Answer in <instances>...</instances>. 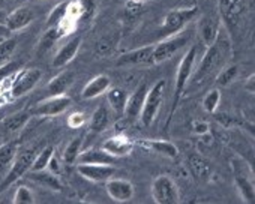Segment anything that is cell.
Listing matches in <instances>:
<instances>
[{
  "mask_svg": "<svg viewBox=\"0 0 255 204\" xmlns=\"http://www.w3.org/2000/svg\"><path fill=\"white\" fill-rule=\"evenodd\" d=\"M6 17H8V14L3 9H0V24H5L6 23Z\"/></svg>",
  "mask_w": 255,
  "mask_h": 204,
  "instance_id": "46",
  "label": "cell"
},
{
  "mask_svg": "<svg viewBox=\"0 0 255 204\" xmlns=\"http://www.w3.org/2000/svg\"><path fill=\"white\" fill-rule=\"evenodd\" d=\"M69 3H71V0H66V2H60L59 5H56V8H53V11L47 17V29L57 26L68 17Z\"/></svg>",
  "mask_w": 255,
  "mask_h": 204,
  "instance_id": "30",
  "label": "cell"
},
{
  "mask_svg": "<svg viewBox=\"0 0 255 204\" xmlns=\"http://www.w3.org/2000/svg\"><path fill=\"white\" fill-rule=\"evenodd\" d=\"M147 2H143V0H128L126 2V14L129 17H137L140 15L146 8Z\"/></svg>",
  "mask_w": 255,
  "mask_h": 204,
  "instance_id": "38",
  "label": "cell"
},
{
  "mask_svg": "<svg viewBox=\"0 0 255 204\" xmlns=\"http://www.w3.org/2000/svg\"><path fill=\"white\" fill-rule=\"evenodd\" d=\"M74 80V72L72 71H63L60 74H57L47 86V92L53 95H62L68 90V87L72 84Z\"/></svg>",
  "mask_w": 255,
  "mask_h": 204,
  "instance_id": "26",
  "label": "cell"
},
{
  "mask_svg": "<svg viewBox=\"0 0 255 204\" xmlns=\"http://www.w3.org/2000/svg\"><path fill=\"white\" fill-rule=\"evenodd\" d=\"M230 54H231V42L228 39L227 30L222 29V30H219L213 44H210L207 47L200 65L197 66V71L192 72V77L189 80L191 84L200 86L206 80L216 75L227 65Z\"/></svg>",
  "mask_w": 255,
  "mask_h": 204,
  "instance_id": "1",
  "label": "cell"
},
{
  "mask_svg": "<svg viewBox=\"0 0 255 204\" xmlns=\"http://www.w3.org/2000/svg\"><path fill=\"white\" fill-rule=\"evenodd\" d=\"M126 98H128L126 92L123 89H120V87H110L107 90V99L110 102V107L117 114H123L125 104H126Z\"/></svg>",
  "mask_w": 255,
  "mask_h": 204,
  "instance_id": "28",
  "label": "cell"
},
{
  "mask_svg": "<svg viewBox=\"0 0 255 204\" xmlns=\"http://www.w3.org/2000/svg\"><path fill=\"white\" fill-rule=\"evenodd\" d=\"M165 86H167V81L159 80L147 90L146 98H144V104H143V108H141V113L138 117L143 126H150L152 122L155 120V117L161 108L162 101H164Z\"/></svg>",
  "mask_w": 255,
  "mask_h": 204,
  "instance_id": "6",
  "label": "cell"
},
{
  "mask_svg": "<svg viewBox=\"0 0 255 204\" xmlns=\"http://www.w3.org/2000/svg\"><path fill=\"white\" fill-rule=\"evenodd\" d=\"M35 155H36V152L33 149H27L24 152H20L14 158L11 167L8 168V171L5 174V177L2 179V182H0V192L5 191L6 188H9L11 185H14L18 179L26 176L27 171H30Z\"/></svg>",
  "mask_w": 255,
  "mask_h": 204,
  "instance_id": "7",
  "label": "cell"
},
{
  "mask_svg": "<svg viewBox=\"0 0 255 204\" xmlns=\"http://www.w3.org/2000/svg\"><path fill=\"white\" fill-rule=\"evenodd\" d=\"M197 53H198V48L195 45L189 47V50L185 53V56L182 57V60L179 63V68H177V72H176V81H174V101H173L174 105H173L171 113L177 108L179 101H180L186 86L189 84V80H191L194 68H195Z\"/></svg>",
  "mask_w": 255,
  "mask_h": 204,
  "instance_id": "4",
  "label": "cell"
},
{
  "mask_svg": "<svg viewBox=\"0 0 255 204\" xmlns=\"http://www.w3.org/2000/svg\"><path fill=\"white\" fill-rule=\"evenodd\" d=\"M192 128H194V132H195L197 135L210 132V126H209L207 122H195V123L192 125Z\"/></svg>",
  "mask_w": 255,
  "mask_h": 204,
  "instance_id": "42",
  "label": "cell"
},
{
  "mask_svg": "<svg viewBox=\"0 0 255 204\" xmlns=\"http://www.w3.org/2000/svg\"><path fill=\"white\" fill-rule=\"evenodd\" d=\"M197 30H198L201 42L209 47L210 44H213V41L216 39V36L221 30V21L213 17H209V15L201 17L198 21Z\"/></svg>",
  "mask_w": 255,
  "mask_h": 204,
  "instance_id": "20",
  "label": "cell"
},
{
  "mask_svg": "<svg viewBox=\"0 0 255 204\" xmlns=\"http://www.w3.org/2000/svg\"><path fill=\"white\" fill-rule=\"evenodd\" d=\"M147 90H149L147 86L141 84L131 96L126 98V104H125L123 114L129 120H135V119L140 117V113H141V108H143V104H144V98H146Z\"/></svg>",
  "mask_w": 255,
  "mask_h": 204,
  "instance_id": "18",
  "label": "cell"
},
{
  "mask_svg": "<svg viewBox=\"0 0 255 204\" xmlns=\"http://www.w3.org/2000/svg\"><path fill=\"white\" fill-rule=\"evenodd\" d=\"M110 87H111L110 77L107 74H99L84 86V89L81 92V98L83 99H95V98L107 93V90Z\"/></svg>",
  "mask_w": 255,
  "mask_h": 204,
  "instance_id": "21",
  "label": "cell"
},
{
  "mask_svg": "<svg viewBox=\"0 0 255 204\" xmlns=\"http://www.w3.org/2000/svg\"><path fill=\"white\" fill-rule=\"evenodd\" d=\"M18 147H20L18 141H8L0 146V182L5 177L14 158L17 156Z\"/></svg>",
  "mask_w": 255,
  "mask_h": 204,
  "instance_id": "25",
  "label": "cell"
},
{
  "mask_svg": "<svg viewBox=\"0 0 255 204\" xmlns=\"http://www.w3.org/2000/svg\"><path fill=\"white\" fill-rule=\"evenodd\" d=\"M80 47H81V36H74V38H71V39H69L65 45H62V47L59 48V51L56 53V56H54V59H53V62H51L53 68H65L66 65H69V63L75 59V56H77Z\"/></svg>",
  "mask_w": 255,
  "mask_h": 204,
  "instance_id": "17",
  "label": "cell"
},
{
  "mask_svg": "<svg viewBox=\"0 0 255 204\" xmlns=\"http://www.w3.org/2000/svg\"><path fill=\"white\" fill-rule=\"evenodd\" d=\"M62 36H63V33L59 30V27H56V26H54V27H48V29L45 30L44 36H42L41 41H39L38 53L42 54V53L48 51V50L54 45V42H57Z\"/></svg>",
  "mask_w": 255,
  "mask_h": 204,
  "instance_id": "31",
  "label": "cell"
},
{
  "mask_svg": "<svg viewBox=\"0 0 255 204\" xmlns=\"http://www.w3.org/2000/svg\"><path fill=\"white\" fill-rule=\"evenodd\" d=\"M135 146H140L146 150H152L161 156L170 158V159H176L179 156V149L176 144H173L171 141H165V140H138L135 141Z\"/></svg>",
  "mask_w": 255,
  "mask_h": 204,
  "instance_id": "19",
  "label": "cell"
},
{
  "mask_svg": "<svg viewBox=\"0 0 255 204\" xmlns=\"http://www.w3.org/2000/svg\"><path fill=\"white\" fill-rule=\"evenodd\" d=\"M108 125H110V111L105 105H101L93 111V114L90 117L89 128L92 132L99 134V132L105 131Z\"/></svg>",
  "mask_w": 255,
  "mask_h": 204,
  "instance_id": "27",
  "label": "cell"
},
{
  "mask_svg": "<svg viewBox=\"0 0 255 204\" xmlns=\"http://www.w3.org/2000/svg\"><path fill=\"white\" fill-rule=\"evenodd\" d=\"M231 170L234 176V185L245 203L255 201V185H254V173L246 161L242 158L231 159Z\"/></svg>",
  "mask_w": 255,
  "mask_h": 204,
  "instance_id": "3",
  "label": "cell"
},
{
  "mask_svg": "<svg viewBox=\"0 0 255 204\" xmlns=\"http://www.w3.org/2000/svg\"><path fill=\"white\" fill-rule=\"evenodd\" d=\"M35 18H36V14H35V11L32 8L21 6V8H17L15 11H12L11 14H8L5 26L8 27V30L11 33L12 32H20L24 27H27Z\"/></svg>",
  "mask_w": 255,
  "mask_h": 204,
  "instance_id": "16",
  "label": "cell"
},
{
  "mask_svg": "<svg viewBox=\"0 0 255 204\" xmlns=\"http://www.w3.org/2000/svg\"><path fill=\"white\" fill-rule=\"evenodd\" d=\"M245 90H248L249 93H254L255 92V80H254V75H251L248 78V81L245 83Z\"/></svg>",
  "mask_w": 255,
  "mask_h": 204,
  "instance_id": "44",
  "label": "cell"
},
{
  "mask_svg": "<svg viewBox=\"0 0 255 204\" xmlns=\"http://www.w3.org/2000/svg\"><path fill=\"white\" fill-rule=\"evenodd\" d=\"M152 198L156 204H176L179 203V188L168 174H161L152 182Z\"/></svg>",
  "mask_w": 255,
  "mask_h": 204,
  "instance_id": "8",
  "label": "cell"
},
{
  "mask_svg": "<svg viewBox=\"0 0 255 204\" xmlns=\"http://www.w3.org/2000/svg\"><path fill=\"white\" fill-rule=\"evenodd\" d=\"M237 75H239V66L237 65H225L216 74V86L218 87H227L237 78Z\"/></svg>",
  "mask_w": 255,
  "mask_h": 204,
  "instance_id": "32",
  "label": "cell"
},
{
  "mask_svg": "<svg viewBox=\"0 0 255 204\" xmlns=\"http://www.w3.org/2000/svg\"><path fill=\"white\" fill-rule=\"evenodd\" d=\"M215 114V119L224 126V128H231L234 123H236V120L233 119V116H228V114H216V113H213Z\"/></svg>",
  "mask_w": 255,
  "mask_h": 204,
  "instance_id": "41",
  "label": "cell"
},
{
  "mask_svg": "<svg viewBox=\"0 0 255 204\" xmlns=\"http://www.w3.org/2000/svg\"><path fill=\"white\" fill-rule=\"evenodd\" d=\"M117 158L111 156L110 153H107L102 147L101 149H87V150H81L77 162L78 164H108L113 165L116 164Z\"/></svg>",
  "mask_w": 255,
  "mask_h": 204,
  "instance_id": "23",
  "label": "cell"
},
{
  "mask_svg": "<svg viewBox=\"0 0 255 204\" xmlns=\"http://www.w3.org/2000/svg\"><path fill=\"white\" fill-rule=\"evenodd\" d=\"M71 105H72V99L68 95L65 93L53 95L48 99L39 102V105L33 110V114L42 117H56L63 114Z\"/></svg>",
  "mask_w": 255,
  "mask_h": 204,
  "instance_id": "11",
  "label": "cell"
},
{
  "mask_svg": "<svg viewBox=\"0 0 255 204\" xmlns=\"http://www.w3.org/2000/svg\"><path fill=\"white\" fill-rule=\"evenodd\" d=\"M53 156H54V149L51 146L44 147L39 153L35 155L33 162H32V167H30V171H42V170H47L48 162H50V159Z\"/></svg>",
  "mask_w": 255,
  "mask_h": 204,
  "instance_id": "33",
  "label": "cell"
},
{
  "mask_svg": "<svg viewBox=\"0 0 255 204\" xmlns=\"http://www.w3.org/2000/svg\"><path fill=\"white\" fill-rule=\"evenodd\" d=\"M134 147H135V141H132L131 138H128L125 135H114V137L107 138L102 143V149L117 159L129 155Z\"/></svg>",
  "mask_w": 255,
  "mask_h": 204,
  "instance_id": "15",
  "label": "cell"
},
{
  "mask_svg": "<svg viewBox=\"0 0 255 204\" xmlns=\"http://www.w3.org/2000/svg\"><path fill=\"white\" fill-rule=\"evenodd\" d=\"M14 204H33L35 203V195L30 188L27 186H18L15 194H14Z\"/></svg>",
  "mask_w": 255,
  "mask_h": 204,
  "instance_id": "37",
  "label": "cell"
},
{
  "mask_svg": "<svg viewBox=\"0 0 255 204\" xmlns=\"http://www.w3.org/2000/svg\"><path fill=\"white\" fill-rule=\"evenodd\" d=\"M30 116H32V113L27 110L9 114L5 119L0 120V131H2L3 134H14L17 131H20L29 122Z\"/></svg>",
  "mask_w": 255,
  "mask_h": 204,
  "instance_id": "22",
  "label": "cell"
},
{
  "mask_svg": "<svg viewBox=\"0 0 255 204\" xmlns=\"http://www.w3.org/2000/svg\"><path fill=\"white\" fill-rule=\"evenodd\" d=\"M105 189H107L108 197L117 203H126V201L132 200V197H134V186L126 179L111 177L105 182Z\"/></svg>",
  "mask_w": 255,
  "mask_h": 204,
  "instance_id": "14",
  "label": "cell"
},
{
  "mask_svg": "<svg viewBox=\"0 0 255 204\" xmlns=\"http://www.w3.org/2000/svg\"><path fill=\"white\" fill-rule=\"evenodd\" d=\"M186 42H188V36H183L180 33L164 38L161 42L153 45V65H159L170 60L186 45Z\"/></svg>",
  "mask_w": 255,
  "mask_h": 204,
  "instance_id": "9",
  "label": "cell"
},
{
  "mask_svg": "<svg viewBox=\"0 0 255 204\" xmlns=\"http://www.w3.org/2000/svg\"><path fill=\"white\" fill-rule=\"evenodd\" d=\"M42 72L36 68H26L21 71H15V78L11 84V96L21 98L29 93L41 80Z\"/></svg>",
  "mask_w": 255,
  "mask_h": 204,
  "instance_id": "10",
  "label": "cell"
},
{
  "mask_svg": "<svg viewBox=\"0 0 255 204\" xmlns=\"http://www.w3.org/2000/svg\"><path fill=\"white\" fill-rule=\"evenodd\" d=\"M53 174H59V171H60V168H59V164H57V159L53 156L51 159H50V162H48V167H47Z\"/></svg>",
  "mask_w": 255,
  "mask_h": 204,
  "instance_id": "43",
  "label": "cell"
},
{
  "mask_svg": "<svg viewBox=\"0 0 255 204\" xmlns=\"http://www.w3.org/2000/svg\"><path fill=\"white\" fill-rule=\"evenodd\" d=\"M117 66H150L153 65V45H146L123 53L116 60Z\"/></svg>",
  "mask_w": 255,
  "mask_h": 204,
  "instance_id": "12",
  "label": "cell"
},
{
  "mask_svg": "<svg viewBox=\"0 0 255 204\" xmlns=\"http://www.w3.org/2000/svg\"><path fill=\"white\" fill-rule=\"evenodd\" d=\"M198 14L197 6H188V8H176L165 14L162 26L159 29L161 39L173 36L180 33Z\"/></svg>",
  "mask_w": 255,
  "mask_h": 204,
  "instance_id": "2",
  "label": "cell"
},
{
  "mask_svg": "<svg viewBox=\"0 0 255 204\" xmlns=\"http://www.w3.org/2000/svg\"><path fill=\"white\" fill-rule=\"evenodd\" d=\"M18 66H20L18 62H8L6 65H3L2 68H0V81L5 80V78H9L12 74H15Z\"/></svg>",
  "mask_w": 255,
  "mask_h": 204,
  "instance_id": "40",
  "label": "cell"
},
{
  "mask_svg": "<svg viewBox=\"0 0 255 204\" xmlns=\"http://www.w3.org/2000/svg\"><path fill=\"white\" fill-rule=\"evenodd\" d=\"M17 48V39L15 38H5L0 42V68L11 62V57Z\"/></svg>",
  "mask_w": 255,
  "mask_h": 204,
  "instance_id": "35",
  "label": "cell"
},
{
  "mask_svg": "<svg viewBox=\"0 0 255 204\" xmlns=\"http://www.w3.org/2000/svg\"><path fill=\"white\" fill-rule=\"evenodd\" d=\"M81 147H83V138L81 137H75L69 141V144L65 147L63 150V161L66 164H74L77 162V158L81 152Z\"/></svg>",
  "mask_w": 255,
  "mask_h": 204,
  "instance_id": "34",
  "label": "cell"
},
{
  "mask_svg": "<svg viewBox=\"0 0 255 204\" xmlns=\"http://www.w3.org/2000/svg\"><path fill=\"white\" fill-rule=\"evenodd\" d=\"M143 2H150V0H143Z\"/></svg>",
  "mask_w": 255,
  "mask_h": 204,
  "instance_id": "47",
  "label": "cell"
},
{
  "mask_svg": "<svg viewBox=\"0 0 255 204\" xmlns=\"http://www.w3.org/2000/svg\"><path fill=\"white\" fill-rule=\"evenodd\" d=\"M77 171L80 176L84 179L95 182V183H102L111 179L116 173L113 165L108 164H78Z\"/></svg>",
  "mask_w": 255,
  "mask_h": 204,
  "instance_id": "13",
  "label": "cell"
},
{
  "mask_svg": "<svg viewBox=\"0 0 255 204\" xmlns=\"http://www.w3.org/2000/svg\"><path fill=\"white\" fill-rule=\"evenodd\" d=\"M218 8L224 29L233 33L246 15L248 0H218Z\"/></svg>",
  "mask_w": 255,
  "mask_h": 204,
  "instance_id": "5",
  "label": "cell"
},
{
  "mask_svg": "<svg viewBox=\"0 0 255 204\" xmlns=\"http://www.w3.org/2000/svg\"><path fill=\"white\" fill-rule=\"evenodd\" d=\"M219 102H221V92L218 89H213V90H210L204 96V99H203V108L207 113L213 114V113H216V110L219 107Z\"/></svg>",
  "mask_w": 255,
  "mask_h": 204,
  "instance_id": "36",
  "label": "cell"
},
{
  "mask_svg": "<svg viewBox=\"0 0 255 204\" xmlns=\"http://www.w3.org/2000/svg\"><path fill=\"white\" fill-rule=\"evenodd\" d=\"M84 123H86V116H84L83 113H80V111H75V113H72V114L68 117V125H69V128H72V129L81 128Z\"/></svg>",
  "mask_w": 255,
  "mask_h": 204,
  "instance_id": "39",
  "label": "cell"
},
{
  "mask_svg": "<svg viewBox=\"0 0 255 204\" xmlns=\"http://www.w3.org/2000/svg\"><path fill=\"white\" fill-rule=\"evenodd\" d=\"M188 164H189V170L192 171V174L198 179H203L209 176L210 173V162L198 153H192L188 158Z\"/></svg>",
  "mask_w": 255,
  "mask_h": 204,
  "instance_id": "29",
  "label": "cell"
},
{
  "mask_svg": "<svg viewBox=\"0 0 255 204\" xmlns=\"http://www.w3.org/2000/svg\"><path fill=\"white\" fill-rule=\"evenodd\" d=\"M27 179L33 180L35 183L47 188V189H51V191H57L60 192L62 191V183L57 177V174H53L51 171L47 173V170H42V171H27L26 173Z\"/></svg>",
  "mask_w": 255,
  "mask_h": 204,
  "instance_id": "24",
  "label": "cell"
},
{
  "mask_svg": "<svg viewBox=\"0 0 255 204\" xmlns=\"http://www.w3.org/2000/svg\"><path fill=\"white\" fill-rule=\"evenodd\" d=\"M11 32L8 30V27L5 26V24H0V36H6V35H9Z\"/></svg>",
  "mask_w": 255,
  "mask_h": 204,
  "instance_id": "45",
  "label": "cell"
}]
</instances>
